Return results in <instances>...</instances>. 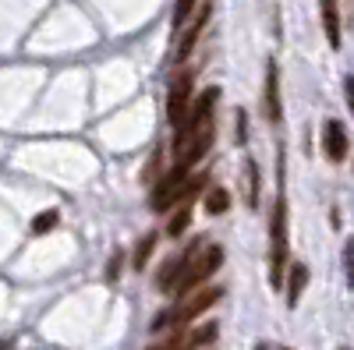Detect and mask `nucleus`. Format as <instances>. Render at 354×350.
I'll list each match as a JSON object with an SVG mask.
<instances>
[{
    "mask_svg": "<svg viewBox=\"0 0 354 350\" xmlns=\"http://www.w3.org/2000/svg\"><path fill=\"white\" fill-rule=\"evenodd\" d=\"M220 298H223V286H202V290L195 286L192 294H185V301L177 304L174 311H163V315L153 318V329L160 333V329H167V326H188V322H195L202 311H209Z\"/></svg>",
    "mask_w": 354,
    "mask_h": 350,
    "instance_id": "1",
    "label": "nucleus"
},
{
    "mask_svg": "<svg viewBox=\"0 0 354 350\" xmlns=\"http://www.w3.org/2000/svg\"><path fill=\"white\" fill-rule=\"evenodd\" d=\"M220 266H223V248H220V244H209V248L195 251V255H192V262L185 266V273L174 280L170 294H177V298L192 294V290H195V286H202V283L209 280V276H213Z\"/></svg>",
    "mask_w": 354,
    "mask_h": 350,
    "instance_id": "2",
    "label": "nucleus"
},
{
    "mask_svg": "<svg viewBox=\"0 0 354 350\" xmlns=\"http://www.w3.org/2000/svg\"><path fill=\"white\" fill-rule=\"evenodd\" d=\"M188 173H192V166H174L170 173H163V181L153 188V195H149V206H153V213H167V209H174V206H181L185 202V184H188Z\"/></svg>",
    "mask_w": 354,
    "mask_h": 350,
    "instance_id": "3",
    "label": "nucleus"
},
{
    "mask_svg": "<svg viewBox=\"0 0 354 350\" xmlns=\"http://www.w3.org/2000/svg\"><path fill=\"white\" fill-rule=\"evenodd\" d=\"M270 237H273L270 280H273V286H280V283H283V269H287V202H283V198H277V213H273Z\"/></svg>",
    "mask_w": 354,
    "mask_h": 350,
    "instance_id": "4",
    "label": "nucleus"
},
{
    "mask_svg": "<svg viewBox=\"0 0 354 350\" xmlns=\"http://www.w3.org/2000/svg\"><path fill=\"white\" fill-rule=\"evenodd\" d=\"M188 106H192V75L188 71H177L170 78V89H167V121H170V128L177 135H181V128H185Z\"/></svg>",
    "mask_w": 354,
    "mask_h": 350,
    "instance_id": "5",
    "label": "nucleus"
},
{
    "mask_svg": "<svg viewBox=\"0 0 354 350\" xmlns=\"http://www.w3.org/2000/svg\"><path fill=\"white\" fill-rule=\"evenodd\" d=\"M322 153L333 163H340L347 156V131H344V121H337V117H330L322 124Z\"/></svg>",
    "mask_w": 354,
    "mask_h": 350,
    "instance_id": "6",
    "label": "nucleus"
},
{
    "mask_svg": "<svg viewBox=\"0 0 354 350\" xmlns=\"http://www.w3.org/2000/svg\"><path fill=\"white\" fill-rule=\"evenodd\" d=\"M198 248H188V251H177V255H170L167 262H163V269H160V276H156V290H170L174 286V280L185 273V266L192 262V255H195Z\"/></svg>",
    "mask_w": 354,
    "mask_h": 350,
    "instance_id": "7",
    "label": "nucleus"
},
{
    "mask_svg": "<svg viewBox=\"0 0 354 350\" xmlns=\"http://www.w3.org/2000/svg\"><path fill=\"white\" fill-rule=\"evenodd\" d=\"M266 117H270L273 124H280V117H283V106H280V71H277V64L266 68Z\"/></svg>",
    "mask_w": 354,
    "mask_h": 350,
    "instance_id": "8",
    "label": "nucleus"
},
{
    "mask_svg": "<svg viewBox=\"0 0 354 350\" xmlns=\"http://www.w3.org/2000/svg\"><path fill=\"white\" fill-rule=\"evenodd\" d=\"M205 21H209V0H202V8H198V14H195L192 28H188V32H185L181 46H177V53H181V57H188V53L195 50V43H198V36H202V28H205Z\"/></svg>",
    "mask_w": 354,
    "mask_h": 350,
    "instance_id": "9",
    "label": "nucleus"
},
{
    "mask_svg": "<svg viewBox=\"0 0 354 350\" xmlns=\"http://www.w3.org/2000/svg\"><path fill=\"white\" fill-rule=\"evenodd\" d=\"M319 4H322V28H326L330 46H340V11H337V0H319Z\"/></svg>",
    "mask_w": 354,
    "mask_h": 350,
    "instance_id": "10",
    "label": "nucleus"
},
{
    "mask_svg": "<svg viewBox=\"0 0 354 350\" xmlns=\"http://www.w3.org/2000/svg\"><path fill=\"white\" fill-rule=\"evenodd\" d=\"M305 283H308V266H301V262H298V266H290V280H287V304L290 308H298Z\"/></svg>",
    "mask_w": 354,
    "mask_h": 350,
    "instance_id": "11",
    "label": "nucleus"
},
{
    "mask_svg": "<svg viewBox=\"0 0 354 350\" xmlns=\"http://www.w3.org/2000/svg\"><path fill=\"white\" fill-rule=\"evenodd\" d=\"M156 241H160L156 233H145V237L138 241V248H135V255H131V266H135L138 273H142L145 266H149V258H153V248H156Z\"/></svg>",
    "mask_w": 354,
    "mask_h": 350,
    "instance_id": "12",
    "label": "nucleus"
},
{
    "mask_svg": "<svg viewBox=\"0 0 354 350\" xmlns=\"http://www.w3.org/2000/svg\"><path fill=\"white\" fill-rule=\"evenodd\" d=\"M227 209H230V195H227V188H209V191H205V213L220 216V213H227Z\"/></svg>",
    "mask_w": 354,
    "mask_h": 350,
    "instance_id": "13",
    "label": "nucleus"
},
{
    "mask_svg": "<svg viewBox=\"0 0 354 350\" xmlns=\"http://www.w3.org/2000/svg\"><path fill=\"white\" fill-rule=\"evenodd\" d=\"M188 223H192V206H181L174 216H170V223H167V233L170 237H181V233L188 230Z\"/></svg>",
    "mask_w": 354,
    "mask_h": 350,
    "instance_id": "14",
    "label": "nucleus"
},
{
    "mask_svg": "<svg viewBox=\"0 0 354 350\" xmlns=\"http://www.w3.org/2000/svg\"><path fill=\"white\" fill-rule=\"evenodd\" d=\"M57 220H61V213H57V209H46V213H39V216L32 220V233H36V237H43V233H50V230L57 226Z\"/></svg>",
    "mask_w": 354,
    "mask_h": 350,
    "instance_id": "15",
    "label": "nucleus"
},
{
    "mask_svg": "<svg viewBox=\"0 0 354 350\" xmlns=\"http://www.w3.org/2000/svg\"><path fill=\"white\" fill-rule=\"evenodd\" d=\"M121 251H113V258H110V269H106V280H117V273H121Z\"/></svg>",
    "mask_w": 354,
    "mask_h": 350,
    "instance_id": "16",
    "label": "nucleus"
},
{
    "mask_svg": "<svg viewBox=\"0 0 354 350\" xmlns=\"http://www.w3.org/2000/svg\"><path fill=\"white\" fill-rule=\"evenodd\" d=\"M255 350H290V347H280V343H266V340H262V343H255Z\"/></svg>",
    "mask_w": 354,
    "mask_h": 350,
    "instance_id": "17",
    "label": "nucleus"
}]
</instances>
